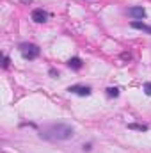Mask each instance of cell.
Returning <instances> with one entry per match:
<instances>
[{
    "instance_id": "5",
    "label": "cell",
    "mask_w": 151,
    "mask_h": 153,
    "mask_svg": "<svg viewBox=\"0 0 151 153\" xmlns=\"http://www.w3.org/2000/svg\"><path fill=\"white\" fill-rule=\"evenodd\" d=\"M30 16H32V20H34L36 23H44V22H46V18H48V13H46V11H43V9H34Z\"/></svg>"
},
{
    "instance_id": "7",
    "label": "cell",
    "mask_w": 151,
    "mask_h": 153,
    "mask_svg": "<svg viewBox=\"0 0 151 153\" xmlns=\"http://www.w3.org/2000/svg\"><path fill=\"white\" fill-rule=\"evenodd\" d=\"M68 66H70L71 70H80V68H82V61H80L78 57H73V59L68 61Z\"/></svg>"
},
{
    "instance_id": "12",
    "label": "cell",
    "mask_w": 151,
    "mask_h": 153,
    "mask_svg": "<svg viewBox=\"0 0 151 153\" xmlns=\"http://www.w3.org/2000/svg\"><path fill=\"white\" fill-rule=\"evenodd\" d=\"M50 75L53 76V78H57V76H59V71H55V70H50Z\"/></svg>"
},
{
    "instance_id": "6",
    "label": "cell",
    "mask_w": 151,
    "mask_h": 153,
    "mask_svg": "<svg viewBox=\"0 0 151 153\" xmlns=\"http://www.w3.org/2000/svg\"><path fill=\"white\" fill-rule=\"evenodd\" d=\"M132 27L137 29V30H142V32H146V34L151 36V25H146V23H142V22H139V20H133V22H132Z\"/></svg>"
},
{
    "instance_id": "2",
    "label": "cell",
    "mask_w": 151,
    "mask_h": 153,
    "mask_svg": "<svg viewBox=\"0 0 151 153\" xmlns=\"http://www.w3.org/2000/svg\"><path fill=\"white\" fill-rule=\"evenodd\" d=\"M20 52H21L23 59L32 61V59H36L39 55V46L38 45H32V43H21L20 45Z\"/></svg>"
},
{
    "instance_id": "4",
    "label": "cell",
    "mask_w": 151,
    "mask_h": 153,
    "mask_svg": "<svg viewBox=\"0 0 151 153\" xmlns=\"http://www.w3.org/2000/svg\"><path fill=\"white\" fill-rule=\"evenodd\" d=\"M128 16L133 18V20H142V18H146V9L144 7H130Z\"/></svg>"
},
{
    "instance_id": "13",
    "label": "cell",
    "mask_w": 151,
    "mask_h": 153,
    "mask_svg": "<svg viewBox=\"0 0 151 153\" xmlns=\"http://www.w3.org/2000/svg\"><path fill=\"white\" fill-rule=\"evenodd\" d=\"M20 2H23V4H27V5H29V4H32V0H20Z\"/></svg>"
},
{
    "instance_id": "3",
    "label": "cell",
    "mask_w": 151,
    "mask_h": 153,
    "mask_svg": "<svg viewBox=\"0 0 151 153\" xmlns=\"http://www.w3.org/2000/svg\"><path fill=\"white\" fill-rule=\"evenodd\" d=\"M68 91L73 93V94H78V96H89L91 94V87L89 85H70Z\"/></svg>"
},
{
    "instance_id": "10",
    "label": "cell",
    "mask_w": 151,
    "mask_h": 153,
    "mask_svg": "<svg viewBox=\"0 0 151 153\" xmlns=\"http://www.w3.org/2000/svg\"><path fill=\"white\" fill-rule=\"evenodd\" d=\"M144 93H146L148 96H151V82H146V84H144Z\"/></svg>"
},
{
    "instance_id": "11",
    "label": "cell",
    "mask_w": 151,
    "mask_h": 153,
    "mask_svg": "<svg viewBox=\"0 0 151 153\" xmlns=\"http://www.w3.org/2000/svg\"><path fill=\"white\" fill-rule=\"evenodd\" d=\"M7 66H9V57L4 55V68H7Z\"/></svg>"
},
{
    "instance_id": "9",
    "label": "cell",
    "mask_w": 151,
    "mask_h": 153,
    "mask_svg": "<svg viewBox=\"0 0 151 153\" xmlns=\"http://www.w3.org/2000/svg\"><path fill=\"white\" fill-rule=\"evenodd\" d=\"M128 128H132V130H141V132H146V130H148L146 125H135V123H130Z\"/></svg>"
},
{
    "instance_id": "1",
    "label": "cell",
    "mask_w": 151,
    "mask_h": 153,
    "mask_svg": "<svg viewBox=\"0 0 151 153\" xmlns=\"http://www.w3.org/2000/svg\"><path fill=\"white\" fill-rule=\"evenodd\" d=\"M73 135H75V130H73L70 125H66V123L52 125V126H48V128L41 134V137H43V139H48V141H68V139H71Z\"/></svg>"
},
{
    "instance_id": "8",
    "label": "cell",
    "mask_w": 151,
    "mask_h": 153,
    "mask_svg": "<svg viewBox=\"0 0 151 153\" xmlns=\"http://www.w3.org/2000/svg\"><path fill=\"white\" fill-rule=\"evenodd\" d=\"M107 96H109V98H117V96H119V89H117V87H109V89H107Z\"/></svg>"
}]
</instances>
